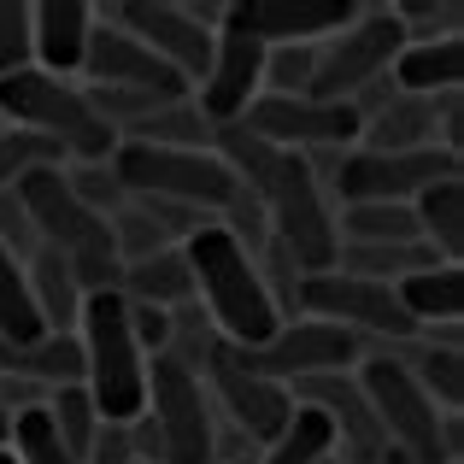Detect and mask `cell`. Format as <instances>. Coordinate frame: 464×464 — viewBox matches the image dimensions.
<instances>
[{"instance_id":"1","label":"cell","mask_w":464,"mask_h":464,"mask_svg":"<svg viewBox=\"0 0 464 464\" xmlns=\"http://www.w3.org/2000/svg\"><path fill=\"white\" fill-rule=\"evenodd\" d=\"M212 153L229 165V177L259 200L265 229L271 241L300 265L306 276L335 265V212H329V194L317 182V170L300 153H276L259 136H247L241 124L212 130Z\"/></svg>"},{"instance_id":"2","label":"cell","mask_w":464,"mask_h":464,"mask_svg":"<svg viewBox=\"0 0 464 464\" xmlns=\"http://www.w3.org/2000/svg\"><path fill=\"white\" fill-rule=\"evenodd\" d=\"M182 259H188V276H194V306L206 312V324L218 329V341L253 353L283 329V317H276L271 295H265V283H259L253 253L241 247L224 224L194 229V236L182 241Z\"/></svg>"},{"instance_id":"3","label":"cell","mask_w":464,"mask_h":464,"mask_svg":"<svg viewBox=\"0 0 464 464\" xmlns=\"http://www.w3.org/2000/svg\"><path fill=\"white\" fill-rule=\"evenodd\" d=\"M0 124L47 141L65 165H106L118 148L106 118L94 112L89 89L71 77H53V71H35V65L0 77Z\"/></svg>"},{"instance_id":"4","label":"cell","mask_w":464,"mask_h":464,"mask_svg":"<svg viewBox=\"0 0 464 464\" xmlns=\"http://www.w3.org/2000/svg\"><path fill=\"white\" fill-rule=\"evenodd\" d=\"M71 335L82 347V388H89L101 423H136L148 411V353L130 329V300L118 288L82 295Z\"/></svg>"},{"instance_id":"5","label":"cell","mask_w":464,"mask_h":464,"mask_svg":"<svg viewBox=\"0 0 464 464\" xmlns=\"http://www.w3.org/2000/svg\"><path fill=\"white\" fill-rule=\"evenodd\" d=\"M18 200L24 212H30V229H35V247L59 253V259L71 265V276H77L82 295H101V288H118V247H112V229H106L101 212H89V206L71 194L65 170H30V177L18 182Z\"/></svg>"},{"instance_id":"6","label":"cell","mask_w":464,"mask_h":464,"mask_svg":"<svg viewBox=\"0 0 464 464\" xmlns=\"http://www.w3.org/2000/svg\"><path fill=\"white\" fill-rule=\"evenodd\" d=\"M106 170L118 188L141 206H188V212L224 218V206L241 194L229 165L212 148H141V141H118Z\"/></svg>"},{"instance_id":"7","label":"cell","mask_w":464,"mask_h":464,"mask_svg":"<svg viewBox=\"0 0 464 464\" xmlns=\"http://www.w3.org/2000/svg\"><path fill=\"white\" fill-rule=\"evenodd\" d=\"M406 30H400L394 6H359L335 35H324L312 53V89L306 101H329V106H353L364 89L394 71Z\"/></svg>"},{"instance_id":"8","label":"cell","mask_w":464,"mask_h":464,"mask_svg":"<svg viewBox=\"0 0 464 464\" xmlns=\"http://www.w3.org/2000/svg\"><path fill=\"white\" fill-rule=\"evenodd\" d=\"M300 159H329V170H317L329 194L341 206H411L430 182L464 177V159L423 148V153H300Z\"/></svg>"},{"instance_id":"9","label":"cell","mask_w":464,"mask_h":464,"mask_svg":"<svg viewBox=\"0 0 464 464\" xmlns=\"http://www.w3.org/2000/svg\"><path fill=\"white\" fill-rule=\"evenodd\" d=\"M118 30H130L153 59H165L182 82H200L212 65V35L224 24V6H194V0H118L106 6Z\"/></svg>"},{"instance_id":"10","label":"cell","mask_w":464,"mask_h":464,"mask_svg":"<svg viewBox=\"0 0 464 464\" xmlns=\"http://www.w3.org/2000/svg\"><path fill=\"white\" fill-rule=\"evenodd\" d=\"M148 423L165 464H218V418L200 376L182 371L170 353L148 359Z\"/></svg>"},{"instance_id":"11","label":"cell","mask_w":464,"mask_h":464,"mask_svg":"<svg viewBox=\"0 0 464 464\" xmlns=\"http://www.w3.org/2000/svg\"><path fill=\"white\" fill-rule=\"evenodd\" d=\"M200 388H206V400H212V418H224L247 447H271L276 435H283V423L295 418L288 388L271 382V376H259L229 341H218V353L206 359Z\"/></svg>"},{"instance_id":"12","label":"cell","mask_w":464,"mask_h":464,"mask_svg":"<svg viewBox=\"0 0 464 464\" xmlns=\"http://www.w3.org/2000/svg\"><path fill=\"white\" fill-rule=\"evenodd\" d=\"M300 317H324V324L347 329L359 341H418V324L406 317L400 295L388 283H364V276L317 271L300 276Z\"/></svg>"},{"instance_id":"13","label":"cell","mask_w":464,"mask_h":464,"mask_svg":"<svg viewBox=\"0 0 464 464\" xmlns=\"http://www.w3.org/2000/svg\"><path fill=\"white\" fill-rule=\"evenodd\" d=\"M359 388L364 400H371L376 423H382V441L400 447V453H411L418 464H447L441 459V411L430 406V394H423L418 382H411L406 359H364L359 364Z\"/></svg>"},{"instance_id":"14","label":"cell","mask_w":464,"mask_h":464,"mask_svg":"<svg viewBox=\"0 0 464 464\" xmlns=\"http://www.w3.org/2000/svg\"><path fill=\"white\" fill-rule=\"evenodd\" d=\"M241 130L276 153H353L359 148V112L306 101V94H259L247 106V118H241Z\"/></svg>"},{"instance_id":"15","label":"cell","mask_w":464,"mask_h":464,"mask_svg":"<svg viewBox=\"0 0 464 464\" xmlns=\"http://www.w3.org/2000/svg\"><path fill=\"white\" fill-rule=\"evenodd\" d=\"M241 359H247L259 376L295 388V382H312V376H335V371L364 364V341L347 335V329H335V324H324V317H288L265 347L241 353Z\"/></svg>"},{"instance_id":"16","label":"cell","mask_w":464,"mask_h":464,"mask_svg":"<svg viewBox=\"0 0 464 464\" xmlns=\"http://www.w3.org/2000/svg\"><path fill=\"white\" fill-rule=\"evenodd\" d=\"M259 94H265V42H253L241 24L224 18L212 35V65L194 82V112L212 130H224V124H241Z\"/></svg>"},{"instance_id":"17","label":"cell","mask_w":464,"mask_h":464,"mask_svg":"<svg viewBox=\"0 0 464 464\" xmlns=\"http://www.w3.org/2000/svg\"><path fill=\"white\" fill-rule=\"evenodd\" d=\"M77 77H89V89H130V94H165V101H194V89L177 77V71L165 65V59H153L148 47L136 42L130 30H118L112 18H106V6L94 12V30H89V53H82V71Z\"/></svg>"},{"instance_id":"18","label":"cell","mask_w":464,"mask_h":464,"mask_svg":"<svg viewBox=\"0 0 464 464\" xmlns=\"http://www.w3.org/2000/svg\"><path fill=\"white\" fill-rule=\"evenodd\" d=\"M353 12H359V0H236V6H224V18L265 47H317Z\"/></svg>"},{"instance_id":"19","label":"cell","mask_w":464,"mask_h":464,"mask_svg":"<svg viewBox=\"0 0 464 464\" xmlns=\"http://www.w3.org/2000/svg\"><path fill=\"white\" fill-rule=\"evenodd\" d=\"M89 0H35L30 6V47H35V71L53 77H77L82 53H89V30H94Z\"/></svg>"},{"instance_id":"20","label":"cell","mask_w":464,"mask_h":464,"mask_svg":"<svg viewBox=\"0 0 464 464\" xmlns=\"http://www.w3.org/2000/svg\"><path fill=\"white\" fill-rule=\"evenodd\" d=\"M388 77H394L400 94H423V101L464 89V35H441V42H406Z\"/></svg>"},{"instance_id":"21","label":"cell","mask_w":464,"mask_h":464,"mask_svg":"<svg viewBox=\"0 0 464 464\" xmlns=\"http://www.w3.org/2000/svg\"><path fill=\"white\" fill-rule=\"evenodd\" d=\"M118 295L136 300V306H153V312H177L194 300V276H188V259L182 247H159L148 259H130L118 271Z\"/></svg>"},{"instance_id":"22","label":"cell","mask_w":464,"mask_h":464,"mask_svg":"<svg viewBox=\"0 0 464 464\" xmlns=\"http://www.w3.org/2000/svg\"><path fill=\"white\" fill-rule=\"evenodd\" d=\"M411 218H418L423 247H430L441 265H459L464 259V177L430 182V188L411 200Z\"/></svg>"},{"instance_id":"23","label":"cell","mask_w":464,"mask_h":464,"mask_svg":"<svg viewBox=\"0 0 464 464\" xmlns=\"http://www.w3.org/2000/svg\"><path fill=\"white\" fill-rule=\"evenodd\" d=\"M400 306L406 317L423 329H441V324H464V271L459 265H430V271L406 276V283H394Z\"/></svg>"},{"instance_id":"24","label":"cell","mask_w":464,"mask_h":464,"mask_svg":"<svg viewBox=\"0 0 464 464\" xmlns=\"http://www.w3.org/2000/svg\"><path fill=\"white\" fill-rule=\"evenodd\" d=\"M24 276H30V295H35V312H42L47 335H71V329H77V312H82V288H77V276H71V265L59 259V253L35 247L30 259H24Z\"/></svg>"},{"instance_id":"25","label":"cell","mask_w":464,"mask_h":464,"mask_svg":"<svg viewBox=\"0 0 464 464\" xmlns=\"http://www.w3.org/2000/svg\"><path fill=\"white\" fill-rule=\"evenodd\" d=\"M118 141H141V148H212V124L194 112V101H165L153 112H141L130 130H118Z\"/></svg>"},{"instance_id":"26","label":"cell","mask_w":464,"mask_h":464,"mask_svg":"<svg viewBox=\"0 0 464 464\" xmlns=\"http://www.w3.org/2000/svg\"><path fill=\"white\" fill-rule=\"evenodd\" d=\"M411 382L430 394L435 411H464V347H435V341H418L411 353Z\"/></svg>"},{"instance_id":"27","label":"cell","mask_w":464,"mask_h":464,"mask_svg":"<svg viewBox=\"0 0 464 464\" xmlns=\"http://www.w3.org/2000/svg\"><path fill=\"white\" fill-rule=\"evenodd\" d=\"M324 453H335V430H329V418L312 411V406H295V418L283 423V435H276L265 453H253V464H317Z\"/></svg>"},{"instance_id":"28","label":"cell","mask_w":464,"mask_h":464,"mask_svg":"<svg viewBox=\"0 0 464 464\" xmlns=\"http://www.w3.org/2000/svg\"><path fill=\"white\" fill-rule=\"evenodd\" d=\"M42 335H47V324H42V312H35L30 276H24V265L0 247V341L24 347V341H42Z\"/></svg>"},{"instance_id":"29","label":"cell","mask_w":464,"mask_h":464,"mask_svg":"<svg viewBox=\"0 0 464 464\" xmlns=\"http://www.w3.org/2000/svg\"><path fill=\"white\" fill-rule=\"evenodd\" d=\"M6 453L18 459V464H82V459L53 435V418H47V406H18V411H12Z\"/></svg>"},{"instance_id":"30","label":"cell","mask_w":464,"mask_h":464,"mask_svg":"<svg viewBox=\"0 0 464 464\" xmlns=\"http://www.w3.org/2000/svg\"><path fill=\"white\" fill-rule=\"evenodd\" d=\"M47 406V418H53V435L71 447L77 459H89V447H94V435H101V411H94V400H89V388H53V394L42 400Z\"/></svg>"},{"instance_id":"31","label":"cell","mask_w":464,"mask_h":464,"mask_svg":"<svg viewBox=\"0 0 464 464\" xmlns=\"http://www.w3.org/2000/svg\"><path fill=\"white\" fill-rule=\"evenodd\" d=\"M394 18L406 42H441V35H464V6L459 0H394Z\"/></svg>"},{"instance_id":"32","label":"cell","mask_w":464,"mask_h":464,"mask_svg":"<svg viewBox=\"0 0 464 464\" xmlns=\"http://www.w3.org/2000/svg\"><path fill=\"white\" fill-rule=\"evenodd\" d=\"M65 170V159H59L47 141H35V136H24V130H12V124H0V194L6 188H18L30 170Z\"/></svg>"},{"instance_id":"33","label":"cell","mask_w":464,"mask_h":464,"mask_svg":"<svg viewBox=\"0 0 464 464\" xmlns=\"http://www.w3.org/2000/svg\"><path fill=\"white\" fill-rule=\"evenodd\" d=\"M35 65L30 47V0H0V77Z\"/></svg>"},{"instance_id":"34","label":"cell","mask_w":464,"mask_h":464,"mask_svg":"<svg viewBox=\"0 0 464 464\" xmlns=\"http://www.w3.org/2000/svg\"><path fill=\"white\" fill-rule=\"evenodd\" d=\"M317 47H265V94H306Z\"/></svg>"},{"instance_id":"35","label":"cell","mask_w":464,"mask_h":464,"mask_svg":"<svg viewBox=\"0 0 464 464\" xmlns=\"http://www.w3.org/2000/svg\"><path fill=\"white\" fill-rule=\"evenodd\" d=\"M376 464H418V459L400 453V447H382V453H376Z\"/></svg>"},{"instance_id":"36","label":"cell","mask_w":464,"mask_h":464,"mask_svg":"<svg viewBox=\"0 0 464 464\" xmlns=\"http://www.w3.org/2000/svg\"><path fill=\"white\" fill-rule=\"evenodd\" d=\"M6 430H12V406H0V447H6Z\"/></svg>"},{"instance_id":"37","label":"cell","mask_w":464,"mask_h":464,"mask_svg":"<svg viewBox=\"0 0 464 464\" xmlns=\"http://www.w3.org/2000/svg\"><path fill=\"white\" fill-rule=\"evenodd\" d=\"M0 464H18V459H12V453H6V447H0Z\"/></svg>"},{"instance_id":"38","label":"cell","mask_w":464,"mask_h":464,"mask_svg":"<svg viewBox=\"0 0 464 464\" xmlns=\"http://www.w3.org/2000/svg\"><path fill=\"white\" fill-rule=\"evenodd\" d=\"M236 464H253V459H236Z\"/></svg>"}]
</instances>
